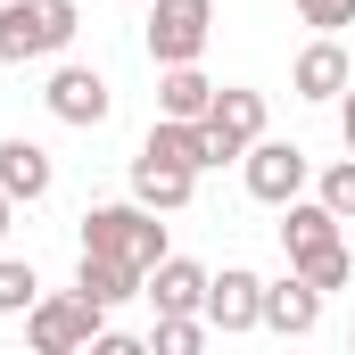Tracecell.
<instances>
[{
  "label": "cell",
  "mask_w": 355,
  "mask_h": 355,
  "mask_svg": "<svg viewBox=\"0 0 355 355\" xmlns=\"http://www.w3.org/2000/svg\"><path fill=\"white\" fill-rule=\"evenodd\" d=\"M83 248L91 257H116V265H132L141 281H149V265L166 257V223H157V207L116 198V207H91L83 215Z\"/></svg>",
  "instance_id": "1"
},
{
  "label": "cell",
  "mask_w": 355,
  "mask_h": 355,
  "mask_svg": "<svg viewBox=\"0 0 355 355\" xmlns=\"http://www.w3.org/2000/svg\"><path fill=\"white\" fill-rule=\"evenodd\" d=\"M75 33H83V8H75V0H0V58H8V67L58 58Z\"/></svg>",
  "instance_id": "2"
},
{
  "label": "cell",
  "mask_w": 355,
  "mask_h": 355,
  "mask_svg": "<svg viewBox=\"0 0 355 355\" xmlns=\"http://www.w3.org/2000/svg\"><path fill=\"white\" fill-rule=\"evenodd\" d=\"M99 331H107V306H91L83 289H58V297H33V306H25V339H33V355L99 347Z\"/></svg>",
  "instance_id": "3"
},
{
  "label": "cell",
  "mask_w": 355,
  "mask_h": 355,
  "mask_svg": "<svg viewBox=\"0 0 355 355\" xmlns=\"http://www.w3.org/2000/svg\"><path fill=\"white\" fill-rule=\"evenodd\" d=\"M141 42H149L157 67H190V58H207V42H215V0H149Z\"/></svg>",
  "instance_id": "4"
},
{
  "label": "cell",
  "mask_w": 355,
  "mask_h": 355,
  "mask_svg": "<svg viewBox=\"0 0 355 355\" xmlns=\"http://www.w3.org/2000/svg\"><path fill=\"white\" fill-rule=\"evenodd\" d=\"M198 132H207V166H240V157H248V141L265 132V91L215 83V107L198 116Z\"/></svg>",
  "instance_id": "5"
},
{
  "label": "cell",
  "mask_w": 355,
  "mask_h": 355,
  "mask_svg": "<svg viewBox=\"0 0 355 355\" xmlns=\"http://www.w3.org/2000/svg\"><path fill=\"white\" fill-rule=\"evenodd\" d=\"M240 174H248V198H265V207H289V198H306V182H314V157L297 149V141H248V157H240Z\"/></svg>",
  "instance_id": "6"
},
{
  "label": "cell",
  "mask_w": 355,
  "mask_h": 355,
  "mask_svg": "<svg viewBox=\"0 0 355 355\" xmlns=\"http://www.w3.org/2000/svg\"><path fill=\"white\" fill-rule=\"evenodd\" d=\"M207 331H223V339H240V331H265V281L248 265H223V272H207Z\"/></svg>",
  "instance_id": "7"
},
{
  "label": "cell",
  "mask_w": 355,
  "mask_h": 355,
  "mask_svg": "<svg viewBox=\"0 0 355 355\" xmlns=\"http://www.w3.org/2000/svg\"><path fill=\"white\" fill-rule=\"evenodd\" d=\"M42 107H50L58 124L91 132V124H107L116 91H107V75H99V67H50V83H42Z\"/></svg>",
  "instance_id": "8"
},
{
  "label": "cell",
  "mask_w": 355,
  "mask_h": 355,
  "mask_svg": "<svg viewBox=\"0 0 355 355\" xmlns=\"http://www.w3.org/2000/svg\"><path fill=\"white\" fill-rule=\"evenodd\" d=\"M314 322H322V289H314L297 265L281 272V281H265V331L272 339H306Z\"/></svg>",
  "instance_id": "9"
},
{
  "label": "cell",
  "mask_w": 355,
  "mask_h": 355,
  "mask_svg": "<svg viewBox=\"0 0 355 355\" xmlns=\"http://www.w3.org/2000/svg\"><path fill=\"white\" fill-rule=\"evenodd\" d=\"M347 83H355V67H347V50H339V33H314L297 50V67H289V91L297 99H339Z\"/></svg>",
  "instance_id": "10"
},
{
  "label": "cell",
  "mask_w": 355,
  "mask_h": 355,
  "mask_svg": "<svg viewBox=\"0 0 355 355\" xmlns=\"http://www.w3.org/2000/svg\"><path fill=\"white\" fill-rule=\"evenodd\" d=\"M50 182H58V166H50V149H42V141H25V132H8V141H0V190H8L17 207L50 198Z\"/></svg>",
  "instance_id": "11"
},
{
  "label": "cell",
  "mask_w": 355,
  "mask_h": 355,
  "mask_svg": "<svg viewBox=\"0 0 355 355\" xmlns=\"http://www.w3.org/2000/svg\"><path fill=\"white\" fill-rule=\"evenodd\" d=\"M141 297H157V314H198L207 306V265H190V257H157L149 265V281H141Z\"/></svg>",
  "instance_id": "12"
},
{
  "label": "cell",
  "mask_w": 355,
  "mask_h": 355,
  "mask_svg": "<svg viewBox=\"0 0 355 355\" xmlns=\"http://www.w3.org/2000/svg\"><path fill=\"white\" fill-rule=\"evenodd\" d=\"M190 190H198V174L190 166H174V157H132V198L141 207H157V215H174V207H190Z\"/></svg>",
  "instance_id": "13"
},
{
  "label": "cell",
  "mask_w": 355,
  "mask_h": 355,
  "mask_svg": "<svg viewBox=\"0 0 355 355\" xmlns=\"http://www.w3.org/2000/svg\"><path fill=\"white\" fill-rule=\"evenodd\" d=\"M75 289H83L91 306H107V314H116V306H124V297H141V272L132 265H116V257H75Z\"/></svg>",
  "instance_id": "14"
},
{
  "label": "cell",
  "mask_w": 355,
  "mask_h": 355,
  "mask_svg": "<svg viewBox=\"0 0 355 355\" xmlns=\"http://www.w3.org/2000/svg\"><path fill=\"white\" fill-rule=\"evenodd\" d=\"M141 149H149V157H174L190 174H207V132H198V116H157Z\"/></svg>",
  "instance_id": "15"
},
{
  "label": "cell",
  "mask_w": 355,
  "mask_h": 355,
  "mask_svg": "<svg viewBox=\"0 0 355 355\" xmlns=\"http://www.w3.org/2000/svg\"><path fill=\"white\" fill-rule=\"evenodd\" d=\"M322 240H339V215H331L322 198H289V207H281V248L306 257V248H322Z\"/></svg>",
  "instance_id": "16"
},
{
  "label": "cell",
  "mask_w": 355,
  "mask_h": 355,
  "mask_svg": "<svg viewBox=\"0 0 355 355\" xmlns=\"http://www.w3.org/2000/svg\"><path fill=\"white\" fill-rule=\"evenodd\" d=\"M215 107V83L198 75V58L190 67H157V116H207Z\"/></svg>",
  "instance_id": "17"
},
{
  "label": "cell",
  "mask_w": 355,
  "mask_h": 355,
  "mask_svg": "<svg viewBox=\"0 0 355 355\" xmlns=\"http://www.w3.org/2000/svg\"><path fill=\"white\" fill-rule=\"evenodd\" d=\"M289 265L306 272V281H314L322 297H331V289H347V281H355V257H347V240H322V248H306V257H289Z\"/></svg>",
  "instance_id": "18"
},
{
  "label": "cell",
  "mask_w": 355,
  "mask_h": 355,
  "mask_svg": "<svg viewBox=\"0 0 355 355\" xmlns=\"http://www.w3.org/2000/svg\"><path fill=\"white\" fill-rule=\"evenodd\" d=\"M149 347H157V355H198V347H207V314H157Z\"/></svg>",
  "instance_id": "19"
},
{
  "label": "cell",
  "mask_w": 355,
  "mask_h": 355,
  "mask_svg": "<svg viewBox=\"0 0 355 355\" xmlns=\"http://www.w3.org/2000/svg\"><path fill=\"white\" fill-rule=\"evenodd\" d=\"M314 198H322L339 223H355V149L339 157V166H322V174H314Z\"/></svg>",
  "instance_id": "20"
},
{
  "label": "cell",
  "mask_w": 355,
  "mask_h": 355,
  "mask_svg": "<svg viewBox=\"0 0 355 355\" xmlns=\"http://www.w3.org/2000/svg\"><path fill=\"white\" fill-rule=\"evenodd\" d=\"M42 297V272L25 265V257H0V314H25Z\"/></svg>",
  "instance_id": "21"
},
{
  "label": "cell",
  "mask_w": 355,
  "mask_h": 355,
  "mask_svg": "<svg viewBox=\"0 0 355 355\" xmlns=\"http://www.w3.org/2000/svg\"><path fill=\"white\" fill-rule=\"evenodd\" d=\"M314 33H339V25H355V0H289Z\"/></svg>",
  "instance_id": "22"
},
{
  "label": "cell",
  "mask_w": 355,
  "mask_h": 355,
  "mask_svg": "<svg viewBox=\"0 0 355 355\" xmlns=\"http://www.w3.org/2000/svg\"><path fill=\"white\" fill-rule=\"evenodd\" d=\"M339 141H347V149H355V83L339 91Z\"/></svg>",
  "instance_id": "23"
},
{
  "label": "cell",
  "mask_w": 355,
  "mask_h": 355,
  "mask_svg": "<svg viewBox=\"0 0 355 355\" xmlns=\"http://www.w3.org/2000/svg\"><path fill=\"white\" fill-rule=\"evenodd\" d=\"M8 232H17V198L0 190V248H8Z\"/></svg>",
  "instance_id": "24"
},
{
  "label": "cell",
  "mask_w": 355,
  "mask_h": 355,
  "mask_svg": "<svg viewBox=\"0 0 355 355\" xmlns=\"http://www.w3.org/2000/svg\"><path fill=\"white\" fill-rule=\"evenodd\" d=\"M141 8H149V0H141Z\"/></svg>",
  "instance_id": "25"
}]
</instances>
